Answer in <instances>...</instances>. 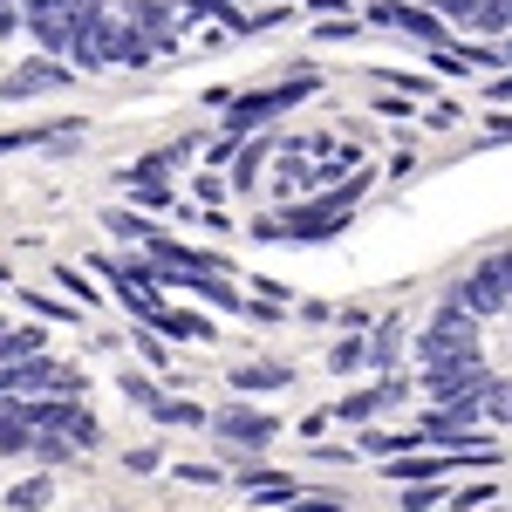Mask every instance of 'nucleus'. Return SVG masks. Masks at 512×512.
<instances>
[{"label":"nucleus","instance_id":"23","mask_svg":"<svg viewBox=\"0 0 512 512\" xmlns=\"http://www.w3.org/2000/svg\"><path fill=\"white\" fill-rule=\"evenodd\" d=\"M110 233H123V239H151V226H144V219H130V212H110Z\"/></svg>","mask_w":512,"mask_h":512},{"label":"nucleus","instance_id":"28","mask_svg":"<svg viewBox=\"0 0 512 512\" xmlns=\"http://www.w3.org/2000/svg\"><path fill=\"white\" fill-rule=\"evenodd\" d=\"M499 137H512V117H492V144H499Z\"/></svg>","mask_w":512,"mask_h":512},{"label":"nucleus","instance_id":"26","mask_svg":"<svg viewBox=\"0 0 512 512\" xmlns=\"http://www.w3.org/2000/svg\"><path fill=\"white\" fill-rule=\"evenodd\" d=\"M178 478H192V485H219L226 472H212V465H178Z\"/></svg>","mask_w":512,"mask_h":512},{"label":"nucleus","instance_id":"1","mask_svg":"<svg viewBox=\"0 0 512 512\" xmlns=\"http://www.w3.org/2000/svg\"><path fill=\"white\" fill-rule=\"evenodd\" d=\"M362 185H369V171H355L342 192L308 198V205H287L280 219H260V226H253V239H335L342 226H349V212H355V198H362Z\"/></svg>","mask_w":512,"mask_h":512},{"label":"nucleus","instance_id":"22","mask_svg":"<svg viewBox=\"0 0 512 512\" xmlns=\"http://www.w3.org/2000/svg\"><path fill=\"white\" fill-rule=\"evenodd\" d=\"M123 396H137L144 410H158V390H151V376H123Z\"/></svg>","mask_w":512,"mask_h":512},{"label":"nucleus","instance_id":"9","mask_svg":"<svg viewBox=\"0 0 512 512\" xmlns=\"http://www.w3.org/2000/svg\"><path fill=\"white\" fill-rule=\"evenodd\" d=\"M396 396H403V383H396V376H383L376 390H362V396H342V403H335V417H349V424H369L376 410H390Z\"/></svg>","mask_w":512,"mask_h":512},{"label":"nucleus","instance_id":"17","mask_svg":"<svg viewBox=\"0 0 512 512\" xmlns=\"http://www.w3.org/2000/svg\"><path fill=\"white\" fill-rule=\"evenodd\" d=\"M478 417L506 424V417H512V383H492V376H485V390H478Z\"/></svg>","mask_w":512,"mask_h":512},{"label":"nucleus","instance_id":"6","mask_svg":"<svg viewBox=\"0 0 512 512\" xmlns=\"http://www.w3.org/2000/svg\"><path fill=\"white\" fill-rule=\"evenodd\" d=\"M212 431H219V444H239V451H267L280 437L274 417H260V410H239V403H226L219 417H212Z\"/></svg>","mask_w":512,"mask_h":512},{"label":"nucleus","instance_id":"7","mask_svg":"<svg viewBox=\"0 0 512 512\" xmlns=\"http://www.w3.org/2000/svg\"><path fill=\"white\" fill-rule=\"evenodd\" d=\"M76 76V69H62V55H35V62H21L14 76L0 82V96L14 103V96H41V89H62V82Z\"/></svg>","mask_w":512,"mask_h":512},{"label":"nucleus","instance_id":"2","mask_svg":"<svg viewBox=\"0 0 512 512\" xmlns=\"http://www.w3.org/2000/svg\"><path fill=\"white\" fill-rule=\"evenodd\" d=\"M301 96H315V76H294L280 89H253V96H233L226 103V137H253L260 123H274L280 110H294Z\"/></svg>","mask_w":512,"mask_h":512},{"label":"nucleus","instance_id":"24","mask_svg":"<svg viewBox=\"0 0 512 512\" xmlns=\"http://www.w3.org/2000/svg\"><path fill=\"white\" fill-rule=\"evenodd\" d=\"M28 308H35L41 321H76L69 308H62V301H48V294H28Z\"/></svg>","mask_w":512,"mask_h":512},{"label":"nucleus","instance_id":"10","mask_svg":"<svg viewBox=\"0 0 512 512\" xmlns=\"http://www.w3.org/2000/svg\"><path fill=\"white\" fill-rule=\"evenodd\" d=\"M239 485H246V499H260V506H287L301 485L287 472H239Z\"/></svg>","mask_w":512,"mask_h":512},{"label":"nucleus","instance_id":"11","mask_svg":"<svg viewBox=\"0 0 512 512\" xmlns=\"http://www.w3.org/2000/svg\"><path fill=\"white\" fill-rule=\"evenodd\" d=\"M287 383H294L287 362H246V369H233V390H287Z\"/></svg>","mask_w":512,"mask_h":512},{"label":"nucleus","instance_id":"18","mask_svg":"<svg viewBox=\"0 0 512 512\" xmlns=\"http://www.w3.org/2000/svg\"><path fill=\"white\" fill-rule=\"evenodd\" d=\"M403 485H417V478H437V472H451V458H396L390 465Z\"/></svg>","mask_w":512,"mask_h":512},{"label":"nucleus","instance_id":"19","mask_svg":"<svg viewBox=\"0 0 512 512\" xmlns=\"http://www.w3.org/2000/svg\"><path fill=\"white\" fill-rule=\"evenodd\" d=\"M260 164H267V144H246V151H239L233 185H260Z\"/></svg>","mask_w":512,"mask_h":512},{"label":"nucleus","instance_id":"21","mask_svg":"<svg viewBox=\"0 0 512 512\" xmlns=\"http://www.w3.org/2000/svg\"><path fill=\"white\" fill-rule=\"evenodd\" d=\"M437 506V492H431V478H417L410 492H403V512H431Z\"/></svg>","mask_w":512,"mask_h":512},{"label":"nucleus","instance_id":"12","mask_svg":"<svg viewBox=\"0 0 512 512\" xmlns=\"http://www.w3.org/2000/svg\"><path fill=\"white\" fill-rule=\"evenodd\" d=\"M130 21H137V35L151 41V48H171V21H164V0H137V7H130Z\"/></svg>","mask_w":512,"mask_h":512},{"label":"nucleus","instance_id":"20","mask_svg":"<svg viewBox=\"0 0 512 512\" xmlns=\"http://www.w3.org/2000/svg\"><path fill=\"white\" fill-rule=\"evenodd\" d=\"M369 362V342H335L328 349V369H362Z\"/></svg>","mask_w":512,"mask_h":512},{"label":"nucleus","instance_id":"3","mask_svg":"<svg viewBox=\"0 0 512 512\" xmlns=\"http://www.w3.org/2000/svg\"><path fill=\"white\" fill-rule=\"evenodd\" d=\"M369 21H376V28H396V35H410V41H431V48L444 41V14L417 7V0H376Z\"/></svg>","mask_w":512,"mask_h":512},{"label":"nucleus","instance_id":"14","mask_svg":"<svg viewBox=\"0 0 512 512\" xmlns=\"http://www.w3.org/2000/svg\"><path fill=\"white\" fill-rule=\"evenodd\" d=\"M41 328H0V362H28V355H41Z\"/></svg>","mask_w":512,"mask_h":512},{"label":"nucleus","instance_id":"8","mask_svg":"<svg viewBox=\"0 0 512 512\" xmlns=\"http://www.w3.org/2000/svg\"><path fill=\"white\" fill-rule=\"evenodd\" d=\"M76 137H82L76 117H69V123H28V130H0V158H7V151H41V144H48V151H69Z\"/></svg>","mask_w":512,"mask_h":512},{"label":"nucleus","instance_id":"13","mask_svg":"<svg viewBox=\"0 0 512 512\" xmlns=\"http://www.w3.org/2000/svg\"><path fill=\"white\" fill-rule=\"evenodd\" d=\"M48 499H55V478H21V485L7 492L14 512H48Z\"/></svg>","mask_w":512,"mask_h":512},{"label":"nucleus","instance_id":"15","mask_svg":"<svg viewBox=\"0 0 512 512\" xmlns=\"http://www.w3.org/2000/svg\"><path fill=\"white\" fill-rule=\"evenodd\" d=\"M396 349H403V321H376V335H369V362H376V369H390L396 362Z\"/></svg>","mask_w":512,"mask_h":512},{"label":"nucleus","instance_id":"5","mask_svg":"<svg viewBox=\"0 0 512 512\" xmlns=\"http://www.w3.org/2000/svg\"><path fill=\"white\" fill-rule=\"evenodd\" d=\"M478 383H485V362H478V349H472V355H444V362H431V369H424V390H431L437 403H458V396H472Z\"/></svg>","mask_w":512,"mask_h":512},{"label":"nucleus","instance_id":"4","mask_svg":"<svg viewBox=\"0 0 512 512\" xmlns=\"http://www.w3.org/2000/svg\"><path fill=\"white\" fill-rule=\"evenodd\" d=\"M472 321L458 301H444L431 315V328H424V362H444V355H472Z\"/></svg>","mask_w":512,"mask_h":512},{"label":"nucleus","instance_id":"27","mask_svg":"<svg viewBox=\"0 0 512 512\" xmlns=\"http://www.w3.org/2000/svg\"><path fill=\"white\" fill-rule=\"evenodd\" d=\"M431 7H444V21H465V14H472L478 0H431Z\"/></svg>","mask_w":512,"mask_h":512},{"label":"nucleus","instance_id":"16","mask_svg":"<svg viewBox=\"0 0 512 512\" xmlns=\"http://www.w3.org/2000/svg\"><path fill=\"white\" fill-rule=\"evenodd\" d=\"M151 328H164V335H178V342H205L212 328H205V315H185V308H164Z\"/></svg>","mask_w":512,"mask_h":512},{"label":"nucleus","instance_id":"25","mask_svg":"<svg viewBox=\"0 0 512 512\" xmlns=\"http://www.w3.org/2000/svg\"><path fill=\"white\" fill-rule=\"evenodd\" d=\"M485 499H492V485H465V492H458L451 506H458V512H478V506H485Z\"/></svg>","mask_w":512,"mask_h":512}]
</instances>
